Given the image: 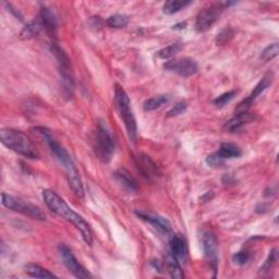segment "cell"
<instances>
[{
  "label": "cell",
  "instance_id": "1",
  "mask_svg": "<svg viewBox=\"0 0 279 279\" xmlns=\"http://www.w3.org/2000/svg\"><path fill=\"white\" fill-rule=\"evenodd\" d=\"M43 197H44V202L49 210L55 213L56 215L70 221L71 224H73L75 228L80 230L84 241L89 246L92 245L93 233L88 221H85L81 215H78V214H76L71 209L66 203V201L57 194L56 192L52 190H44L43 191Z\"/></svg>",
  "mask_w": 279,
  "mask_h": 279
},
{
  "label": "cell",
  "instance_id": "2",
  "mask_svg": "<svg viewBox=\"0 0 279 279\" xmlns=\"http://www.w3.org/2000/svg\"><path fill=\"white\" fill-rule=\"evenodd\" d=\"M35 131L42 135L43 139L46 141L49 148H51L52 153L57 157V160H58L62 164L64 168H66L68 181H69L71 189H72V191L74 192V194L78 197H83L84 196V188H83L82 179L80 177V174H78L77 169L75 168L72 160H71L70 155L68 154V152L52 137V134L49 133V131L46 130V129L36 128L35 129Z\"/></svg>",
  "mask_w": 279,
  "mask_h": 279
},
{
  "label": "cell",
  "instance_id": "3",
  "mask_svg": "<svg viewBox=\"0 0 279 279\" xmlns=\"http://www.w3.org/2000/svg\"><path fill=\"white\" fill-rule=\"evenodd\" d=\"M0 139H2L3 144L6 145L11 151L22 155L27 158L35 160L38 158L39 154L36 147L33 144L31 139L27 137L25 133L14 129L6 128L0 131Z\"/></svg>",
  "mask_w": 279,
  "mask_h": 279
},
{
  "label": "cell",
  "instance_id": "4",
  "mask_svg": "<svg viewBox=\"0 0 279 279\" xmlns=\"http://www.w3.org/2000/svg\"><path fill=\"white\" fill-rule=\"evenodd\" d=\"M114 104H116V108L119 112L120 118L124 120L129 139L134 142L138 134L137 121H135L133 111L131 109L130 99H129L124 88L119 84H116V88H114Z\"/></svg>",
  "mask_w": 279,
  "mask_h": 279
},
{
  "label": "cell",
  "instance_id": "5",
  "mask_svg": "<svg viewBox=\"0 0 279 279\" xmlns=\"http://www.w3.org/2000/svg\"><path fill=\"white\" fill-rule=\"evenodd\" d=\"M114 139L111 131L104 121H99L95 133L94 151L98 160L103 163H109L114 153Z\"/></svg>",
  "mask_w": 279,
  "mask_h": 279
},
{
  "label": "cell",
  "instance_id": "6",
  "mask_svg": "<svg viewBox=\"0 0 279 279\" xmlns=\"http://www.w3.org/2000/svg\"><path fill=\"white\" fill-rule=\"evenodd\" d=\"M2 203L5 207H7V209L23 214V215L30 217L32 219H36V220L46 219L45 213L43 212L38 206L28 203L19 196L3 193Z\"/></svg>",
  "mask_w": 279,
  "mask_h": 279
},
{
  "label": "cell",
  "instance_id": "7",
  "mask_svg": "<svg viewBox=\"0 0 279 279\" xmlns=\"http://www.w3.org/2000/svg\"><path fill=\"white\" fill-rule=\"evenodd\" d=\"M51 49H52V53L56 57L57 61H58L59 72H60V75H61V78H62V83H63V87H64L63 89H64V91L67 92L68 95L72 94L74 84H73L72 73H71V63H70L69 57L67 56L66 53H64L63 49L55 42L52 43Z\"/></svg>",
  "mask_w": 279,
  "mask_h": 279
},
{
  "label": "cell",
  "instance_id": "8",
  "mask_svg": "<svg viewBox=\"0 0 279 279\" xmlns=\"http://www.w3.org/2000/svg\"><path fill=\"white\" fill-rule=\"evenodd\" d=\"M225 8L220 3L213 5L209 8L204 9L198 13V16L195 21V30L198 33H204L209 31L210 28L216 23V21L219 19L221 12Z\"/></svg>",
  "mask_w": 279,
  "mask_h": 279
},
{
  "label": "cell",
  "instance_id": "9",
  "mask_svg": "<svg viewBox=\"0 0 279 279\" xmlns=\"http://www.w3.org/2000/svg\"><path fill=\"white\" fill-rule=\"evenodd\" d=\"M59 252H60V255L63 260L64 265H66L67 268L71 271V274H73V276H75L76 278H82V279H87V278L92 277L90 271L83 265H81L80 263H78V261L75 259V256L73 255L72 251H71V250L66 245L59 246Z\"/></svg>",
  "mask_w": 279,
  "mask_h": 279
},
{
  "label": "cell",
  "instance_id": "10",
  "mask_svg": "<svg viewBox=\"0 0 279 279\" xmlns=\"http://www.w3.org/2000/svg\"><path fill=\"white\" fill-rule=\"evenodd\" d=\"M273 72H267L265 75L263 76L262 80L257 83L255 85L254 90L252 91L251 94H250V96L248 98H246L245 101H242L237 108H235V113H242V112H248L250 107H251V105L253 104V102L256 99V97L259 96L262 92L265 91L269 85L271 84V82H273Z\"/></svg>",
  "mask_w": 279,
  "mask_h": 279
},
{
  "label": "cell",
  "instance_id": "11",
  "mask_svg": "<svg viewBox=\"0 0 279 279\" xmlns=\"http://www.w3.org/2000/svg\"><path fill=\"white\" fill-rule=\"evenodd\" d=\"M165 69L171 72H175L179 75L188 77L197 72V63L191 58H183V59H175L168 61L165 66Z\"/></svg>",
  "mask_w": 279,
  "mask_h": 279
},
{
  "label": "cell",
  "instance_id": "12",
  "mask_svg": "<svg viewBox=\"0 0 279 279\" xmlns=\"http://www.w3.org/2000/svg\"><path fill=\"white\" fill-rule=\"evenodd\" d=\"M202 246L205 256L209 259L214 273L217 271L218 245L215 235L211 232H204L202 235Z\"/></svg>",
  "mask_w": 279,
  "mask_h": 279
},
{
  "label": "cell",
  "instance_id": "13",
  "mask_svg": "<svg viewBox=\"0 0 279 279\" xmlns=\"http://www.w3.org/2000/svg\"><path fill=\"white\" fill-rule=\"evenodd\" d=\"M169 247L170 253L176 257L181 265H184L188 261V247L185 239L181 234H174L170 238Z\"/></svg>",
  "mask_w": 279,
  "mask_h": 279
},
{
  "label": "cell",
  "instance_id": "14",
  "mask_svg": "<svg viewBox=\"0 0 279 279\" xmlns=\"http://www.w3.org/2000/svg\"><path fill=\"white\" fill-rule=\"evenodd\" d=\"M135 214H137L138 217H140L142 220L147 221V223L153 225L160 232L166 234L171 232V225L166 218L157 215V214L147 213L143 211H137Z\"/></svg>",
  "mask_w": 279,
  "mask_h": 279
},
{
  "label": "cell",
  "instance_id": "15",
  "mask_svg": "<svg viewBox=\"0 0 279 279\" xmlns=\"http://www.w3.org/2000/svg\"><path fill=\"white\" fill-rule=\"evenodd\" d=\"M116 181L121 185V188L128 193H135L139 190V185L135 179L126 169H118L113 174Z\"/></svg>",
  "mask_w": 279,
  "mask_h": 279
},
{
  "label": "cell",
  "instance_id": "16",
  "mask_svg": "<svg viewBox=\"0 0 279 279\" xmlns=\"http://www.w3.org/2000/svg\"><path fill=\"white\" fill-rule=\"evenodd\" d=\"M38 19L41 20L43 27H45V30L49 33V34H55L56 30H57V19L55 17L54 12L51 10V8H48V7L44 6L41 8V12Z\"/></svg>",
  "mask_w": 279,
  "mask_h": 279
},
{
  "label": "cell",
  "instance_id": "17",
  "mask_svg": "<svg viewBox=\"0 0 279 279\" xmlns=\"http://www.w3.org/2000/svg\"><path fill=\"white\" fill-rule=\"evenodd\" d=\"M253 119V116L249 111L242 112V113H235V116L228 121L225 125V129L229 132L238 131L246 124L250 123Z\"/></svg>",
  "mask_w": 279,
  "mask_h": 279
},
{
  "label": "cell",
  "instance_id": "18",
  "mask_svg": "<svg viewBox=\"0 0 279 279\" xmlns=\"http://www.w3.org/2000/svg\"><path fill=\"white\" fill-rule=\"evenodd\" d=\"M166 265H167L169 275L171 278H175V279L184 278V273L182 270L181 264L179 263L176 257L170 253V251L168 252V254L166 256Z\"/></svg>",
  "mask_w": 279,
  "mask_h": 279
},
{
  "label": "cell",
  "instance_id": "19",
  "mask_svg": "<svg viewBox=\"0 0 279 279\" xmlns=\"http://www.w3.org/2000/svg\"><path fill=\"white\" fill-rule=\"evenodd\" d=\"M223 160H229V158H238L241 156L242 152L235 144L232 143H223L220 145L218 152H216Z\"/></svg>",
  "mask_w": 279,
  "mask_h": 279
},
{
  "label": "cell",
  "instance_id": "20",
  "mask_svg": "<svg viewBox=\"0 0 279 279\" xmlns=\"http://www.w3.org/2000/svg\"><path fill=\"white\" fill-rule=\"evenodd\" d=\"M42 22L39 19H35L31 22H28L23 28L22 31L20 33V38L22 39H30L34 36H36V35L39 33V31L42 30Z\"/></svg>",
  "mask_w": 279,
  "mask_h": 279
},
{
  "label": "cell",
  "instance_id": "21",
  "mask_svg": "<svg viewBox=\"0 0 279 279\" xmlns=\"http://www.w3.org/2000/svg\"><path fill=\"white\" fill-rule=\"evenodd\" d=\"M169 101H170L169 95H157L146 99L144 104H143V108H144L145 111H153L161 108V107L165 104L169 103Z\"/></svg>",
  "mask_w": 279,
  "mask_h": 279
},
{
  "label": "cell",
  "instance_id": "22",
  "mask_svg": "<svg viewBox=\"0 0 279 279\" xmlns=\"http://www.w3.org/2000/svg\"><path fill=\"white\" fill-rule=\"evenodd\" d=\"M24 269H25V273L28 276L34 278H56L57 277L46 268L37 265V264H27V265H25Z\"/></svg>",
  "mask_w": 279,
  "mask_h": 279
},
{
  "label": "cell",
  "instance_id": "23",
  "mask_svg": "<svg viewBox=\"0 0 279 279\" xmlns=\"http://www.w3.org/2000/svg\"><path fill=\"white\" fill-rule=\"evenodd\" d=\"M192 4V2H187V0H169V2H166L165 5H164L163 12L165 14H174L187 8L188 6Z\"/></svg>",
  "mask_w": 279,
  "mask_h": 279
},
{
  "label": "cell",
  "instance_id": "24",
  "mask_svg": "<svg viewBox=\"0 0 279 279\" xmlns=\"http://www.w3.org/2000/svg\"><path fill=\"white\" fill-rule=\"evenodd\" d=\"M138 165L142 171V174L144 176H146V177L156 176L157 167L155 166V164L148 158L147 156H140Z\"/></svg>",
  "mask_w": 279,
  "mask_h": 279
},
{
  "label": "cell",
  "instance_id": "25",
  "mask_svg": "<svg viewBox=\"0 0 279 279\" xmlns=\"http://www.w3.org/2000/svg\"><path fill=\"white\" fill-rule=\"evenodd\" d=\"M182 47L183 46L181 43H174V44H171L165 48L161 49V51L157 53V56H158V58H161V59L173 58L174 56H176L178 53L181 52Z\"/></svg>",
  "mask_w": 279,
  "mask_h": 279
},
{
  "label": "cell",
  "instance_id": "26",
  "mask_svg": "<svg viewBox=\"0 0 279 279\" xmlns=\"http://www.w3.org/2000/svg\"><path fill=\"white\" fill-rule=\"evenodd\" d=\"M129 23V18L125 14H113L106 20V24L113 28L126 27Z\"/></svg>",
  "mask_w": 279,
  "mask_h": 279
},
{
  "label": "cell",
  "instance_id": "27",
  "mask_svg": "<svg viewBox=\"0 0 279 279\" xmlns=\"http://www.w3.org/2000/svg\"><path fill=\"white\" fill-rule=\"evenodd\" d=\"M278 262V250L273 249L269 252V255L267 257V260L264 263V265L260 268V274H265L268 273L270 269H273V267L276 265Z\"/></svg>",
  "mask_w": 279,
  "mask_h": 279
},
{
  "label": "cell",
  "instance_id": "28",
  "mask_svg": "<svg viewBox=\"0 0 279 279\" xmlns=\"http://www.w3.org/2000/svg\"><path fill=\"white\" fill-rule=\"evenodd\" d=\"M234 32L231 27H226L224 30H221L216 36V44L217 45H226L230 42L233 37Z\"/></svg>",
  "mask_w": 279,
  "mask_h": 279
},
{
  "label": "cell",
  "instance_id": "29",
  "mask_svg": "<svg viewBox=\"0 0 279 279\" xmlns=\"http://www.w3.org/2000/svg\"><path fill=\"white\" fill-rule=\"evenodd\" d=\"M278 52H279V46L277 43H274V44H271L264 49L261 55V59L264 61L273 60L278 56Z\"/></svg>",
  "mask_w": 279,
  "mask_h": 279
},
{
  "label": "cell",
  "instance_id": "30",
  "mask_svg": "<svg viewBox=\"0 0 279 279\" xmlns=\"http://www.w3.org/2000/svg\"><path fill=\"white\" fill-rule=\"evenodd\" d=\"M250 260H251V254H250L248 251H240L232 255L233 264L239 266L245 265V264H247Z\"/></svg>",
  "mask_w": 279,
  "mask_h": 279
},
{
  "label": "cell",
  "instance_id": "31",
  "mask_svg": "<svg viewBox=\"0 0 279 279\" xmlns=\"http://www.w3.org/2000/svg\"><path fill=\"white\" fill-rule=\"evenodd\" d=\"M234 95H235L234 91L224 93V94H221L220 96H218L215 99V101H214V105L218 107V108H221V107H224L225 105H227L229 102H230L231 99L234 97Z\"/></svg>",
  "mask_w": 279,
  "mask_h": 279
},
{
  "label": "cell",
  "instance_id": "32",
  "mask_svg": "<svg viewBox=\"0 0 279 279\" xmlns=\"http://www.w3.org/2000/svg\"><path fill=\"white\" fill-rule=\"evenodd\" d=\"M188 108V105L185 102H179L177 103L173 108H171L168 112H167V118H171V117H177L179 114L183 113Z\"/></svg>",
  "mask_w": 279,
  "mask_h": 279
},
{
  "label": "cell",
  "instance_id": "33",
  "mask_svg": "<svg viewBox=\"0 0 279 279\" xmlns=\"http://www.w3.org/2000/svg\"><path fill=\"white\" fill-rule=\"evenodd\" d=\"M224 163H225V160L221 158L217 153L211 154L206 157V164L211 167H219L221 165H224Z\"/></svg>",
  "mask_w": 279,
  "mask_h": 279
},
{
  "label": "cell",
  "instance_id": "34",
  "mask_svg": "<svg viewBox=\"0 0 279 279\" xmlns=\"http://www.w3.org/2000/svg\"><path fill=\"white\" fill-rule=\"evenodd\" d=\"M103 23L104 21L101 19V17H92L89 21V24H90V27L94 28V30H99L103 26Z\"/></svg>",
  "mask_w": 279,
  "mask_h": 279
},
{
  "label": "cell",
  "instance_id": "35",
  "mask_svg": "<svg viewBox=\"0 0 279 279\" xmlns=\"http://www.w3.org/2000/svg\"><path fill=\"white\" fill-rule=\"evenodd\" d=\"M185 27H187V22H181L173 26L174 30H184Z\"/></svg>",
  "mask_w": 279,
  "mask_h": 279
}]
</instances>
